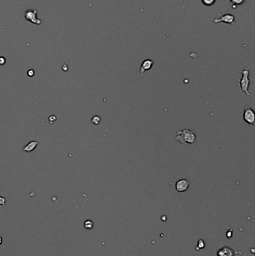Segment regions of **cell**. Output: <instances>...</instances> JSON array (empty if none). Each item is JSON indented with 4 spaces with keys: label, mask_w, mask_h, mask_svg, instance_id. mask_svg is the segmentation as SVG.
<instances>
[{
    "label": "cell",
    "mask_w": 255,
    "mask_h": 256,
    "mask_svg": "<svg viewBox=\"0 0 255 256\" xmlns=\"http://www.w3.org/2000/svg\"><path fill=\"white\" fill-rule=\"evenodd\" d=\"M175 140L182 145H190L193 146L197 142V136L194 130L183 129L177 131V135L175 136Z\"/></svg>",
    "instance_id": "1"
},
{
    "label": "cell",
    "mask_w": 255,
    "mask_h": 256,
    "mask_svg": "<svg viewBox=\"0 0 255 256\" xmlns=\"http://www.w3.org/2000/svg\"><path fill=\"white\" fill-rule=\"evenodd\" d=\"M240 73H242V78L235 79L239 83V86H240V88L239 89V92H245V94H246L247 98H249L252 96V94L249 92L248 88L249 86H250L251 83H252V81H254V79L249 78V75H250V68L248 67L244 68L243 70H241Z\"/></svg>",
    "instance_id": "2"
},
{
    "label": "cell",
    "mask_w": 255,
    "mask_h": 256,
    "mask_svg": "<svg viewBox=\"0 0 255 256\" xmlns=\"http://www.w3.org/2000/svg\"><path fill=\"white\" fill-rule=\"evenodd\" d=\"M243 120L247 124L254 125L255 123V113L254 109L249 106H245L243 112Z\"/></svg>",
    "instance_id": "3"
},
{
    "label": "cell",
    "mask_w": 255,
    "mask_h": 256,
    "mask_svg": "<svg viewBox=\"0 0 255 256\" xmlns=\"http://www.w3.org/2000/svg\"><path fill=\"white\" fill-rule=\"evenodd\" d=\"M218 14V18H216V19L213 20V22L215 23H218L220 22H223L224 23H228V24H232L233 25L234 21H235V17L233 16V14Z\"/></svg>",
    "instance_id": "4"
},
{
    "label": "cell",
    "mask_w": 255,
    "mask_h": 256,
    "mask_svg": "<svg viewBox=\"0 0 255 256\" xmlns=\"http://www.w3.org/2000/svg\"><path fill=\"white\" fill-rule=\"evenodd\" d=\"M190 181L187 179H180L175 183V189L178 193H183L188 190L190 187Z\"/></svg>",
    "instance_id": "5"
},
{
    "label": "cell",
    "mask_w": 255,
    "mask_h": 256,
    "mask_svg": "<svg viewBox=\"0 0 255 256\" xmlns=\"http://www.w3.org/2000/svg\"><path fill=\"white\" fill-rule=\"evenodd\" d=\"M217 256H235L234 250L229 246H223L217 252Z\"/></svg>",
    "instance_id": "6"
},
{
    "label": "cell",
    "mask_w": 255,
    "mask_h": 256,
    "mask_svg": "<svg viewBox=\"0 0 255 256\" xmlns=\"http://www.w3.org/2000/svg\"><path fill=\"white\" fill-rule=\"evenodd\" d=\"M154 62L151 59H145L144 62L141 64V67H140V71H139V73L140 74H143L145 73V71H149V70L151 69V68L154 65Z\"/></svg>",
    "instance_id": "7"
},
{
    "label": "cell",
    "mask_w": 255,
    "mask_h": 256,
    "mask_svg": "<svg viewBox=\"0 0 255 256\" xmlns=\"http://www.w3.org/2000/svg\"><path fill=\"white\" fill-rule=\"evenodd\" d=\"M37 145H38V142L37 141H35V140H34V141L29 142V143L22 148V151H25V152L27 153L32 152V151L36 148Z\"/></svg>",
    "instance_id": "8"
},
{
    "label": "cell",
    "mask_w": 255,
    "mask_h": 256,
    "mask_svg": "<svg viewBox=\"0 0 255 256\" xmlns=\"http://www.w3.org/2000/svg\"><path fill=\"white\" fill-rule=\"evenodd\" d=\"M101 118L99 116V115H94V116L92 117L91 120V122L94 125H98L101 123Z\"/></svg>",
    "instance_id": "9"
},
{
    "label": "cell",
    "mask_w": 255,
    "mask_h": 256,
    "mask_svg": "<svg viewBox=\"0 0 255 256\" xmlns=\"http://www.w3.org/2000/svg\"><path fill=\"white\" fill-rule=\"evenodd\" d=\"M84 227L86 229L93 228V227H94L93 222H92L91 220H89V219H88V220H86L84 223Z\"/></svg>",
    "instance_id": "10"
},
{
    "label": "cell",
    "mask_w": 255,
    "mask_h": 256,
    "mask_svg": "<svg viewBox=\"0 0 255 256\" xmlns=\"http://www.w3.org/2000/svg\"><path fill=\"white\" fill-rule=\"evenodd\" d=\"M202 3L206 6H212L216 2V0H201Z\"/></svg>",
    "instance_id": "11"
},
{
    "label": "cell",
    "mask_w": 255,
    "mask_h": 256,
    "mask_svg": "<svg viewBox=\"0 0 255 256\" xmlns=\"http://www.w3.org/2000/svg\"><path fill=\"white\" fill-rule=\"evenodd\" d=\"M246 0H230V3H232L233 5H236V6H238V5H241L242 4H243Z\"/></svg>",
    "instance_id": "12"
},
{
    "label": "cell",
    "mask_w": 255,
    "mask_h": 256,
    "mask_svg": "<svg viewBox=\"0 0 255 256\" xmlns=\"http://www.w3.org/2000/svg\"><path fill=\"white\" fill-rule=\"evenodd\" d=\"M204 247H205L204 241V240H202V239H200V240H198V243L197 249H204Z\"/></svg>",
    "instance_id": "13"
},
{
    "label": "cell",
    "mask_w": 255,
    "mask_h": 256,
    "mask_svg": "<svg viewBox=\"0 0 255 256\" xmlns=\"http://www.w3.org/2000/svg\"><path fill=\"white\" fill-rule=\"evenodd\" d=\"M5 203H6V198L5 197L0 196V205L4 206L5 204Z\"/></svg>",
    "instance_id": "14"
},
{
    "label": "cell",
    "mask_w": 255,
    "mask_h": 256,
    "mask_svg": "<svg viewBox=\"0 0 255 256\" xmlns=\"http://www.w3.org/2000/svg\"><path fill=\"white\" fill-rule=\"evenodd\" d=\"M226 236L228 238H231L232 236H233V230H232V229H230V230L227 232Z\"/></svg>",
    "instance_id": "15"
},
{
    "label": "cell",
    "mask_w": 255,
    "mask_h": 256,
    "mask_svg": "<svg viewBox=\"0 0 255 256\" xmlns=\"http://www.w3.org/2000/svg\"><path fill=\"white\" fill-rule=\"evenodd\" d=\"M56 120V117L55 116V115H51V116L49 118V121H50V122L51 123V124H52V123H53Z\"/></svg>",
    "instance_id": "16"
},
{
    "label": "cell",
    "mask_w": 255,
    "mask_h": 256,
    "mask_svg": "<svg viewBox=\"0 0 255 256\" xmlns=\"http://www.w3.org/2000/svg\"><path fill=\"white\" fill-rule=\"evenodd\" d=\"M5 62H6V61H5V58H4V57L2 56L0 57V65H4V64H5Z\"/></svg>",
    "instance_id": "17"
},
{
    "label": "cell",
    "mask_w": 255,
    "mask_h": 256,
    "mask_svg": "<svg viewBox=\"0 0 255 256\" xmlns=\"http://www.w3.org/2000/svg\"><path fill=\"white\" fill-rule=\"evenodd\" d=\"M27 74L29 77H33V76L35 75V71H34L33 70H29V71H28Z\"/></svg>",
    "instance_id": "18"
},
{
    "label": "cell",
    "mask_w": 255,
    "mask_h": 256,
    "mask_svg": "<svg viewBox=\"0 0 255 256\" xmlns=\"http://www.w3.org/2000/svg\"><path fill=\"white\" fill-rule=\"evenodd\" d=\"M2 238L1 237H0V244L2 243Z\"/></svg>",
    "instance_id": "19"
}]
</instances>
